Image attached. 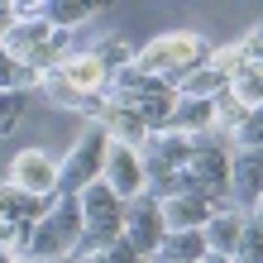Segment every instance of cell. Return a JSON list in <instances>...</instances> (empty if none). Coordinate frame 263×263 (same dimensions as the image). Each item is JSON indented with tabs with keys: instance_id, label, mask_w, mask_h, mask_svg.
<instances>
[{
	"instance_id": "cell-1",
	"label": "cell",
	"mask_w": 263,
	"mask_h": 263,
	"mask_svg": "<svg viewBox=\"0 0 263 263\" xmlns=\"http://www.w3.org/2000/svg\"><path fill=\"white\" fill-rule=\"evenodd\" d=\"M211 53L215 48L201 34H192V29H173V34H158L153 43H144L139 58H134V67L148 72V77H158V82H167V86L177 91L192 77V67H201Z\"/></svg>"
},
{
	"instance_id": "cell-2",
	"label": "cell",
	"mask_w": 263,
	"mask_h": 263,
	"mask_svg": "<svg viewBox=\"0 0 263 263\" xmlns=\"http://www.w3.org/2000/svg\"><path fill=\"white\" fill-rule=\"evenodd\" d=\"M82 206H77V196H53L48 215L29 230L24 249H20V263L34 258V263H53V258H77V244H82Z\"/></svg>"
},
{
	"instance_id": "cell-3",
	"label": "cell",
	"mask_w": 263,
	"mask_h": 263,
	"mask_svg": "<svg viewBox=\"0 0 263 263\" xmlns=\"http://www.w3.org/2000/svg\"><path fill=\"white\" fill-rule=\"evenodd\" d=\"M105 153H110V134L101 125H86L82 139L67 148V158L58 163V196H77V192H86L91 182H101Z\"/></svg>"
},
{
	"instance_id": "cell-4",
	"label": "cell",
	"mask_w": 263,
	"mask_h": 263,
	"mask_svg": "<svg viewBox=\"0 0 263 263\" xmlns=\"http://www.w3.org/2000/svg\"><path fill=\"white\" fill-rule=\"evenodd\" d=\"M163 239H167V225H163L158 201H148V196L129 201V206H125V244L139 258H148V254L163 249Z\"/></svg>"
},
{
	"instance_id": "cell-5",
	"label": "cell",
	"mask_w": 263,
	"mask_h": 263,
	"mask_svg": "<svg viewBox=\"0 0 263 263\" xmlns=\"http://www.w3.org/2000/svg\"><path fill=\"white\" fill-rule=\"evenodd\" d=\"M10 182L20 192H29V196L53 201L58 196V163L43 148H24V153H14V163H10Z\"/></svg>"
},
{
	"instance_id": "cell-6",
	"label": "cell",
	"mask_w": 263,
	"mask_h": 263,
	"mask_svg": "<svg viewBox=\"0 0 263 263\" xmlns=\"http://www.w3.org/2000/svg\"><path fill=\"white\" fill-rule=\"evenodd\" d=\"M263 201V153L258 148H235L230 153V206L254 211Z\"/></svg>"
},
{
	"instance_id": "cell-7",
	"label": "cell",
	"mask_w": 263,
	"mask_h": 263,
	"mask_svg": "<svg viewBox=\"0 0 263 263\" xmlns=\"http://www.w3.org/2000/svg\"><path fill=\"white\" fill-rule=\"evenodd\" d=\"M192 158V139H182V134H148L144 139V148H139V163H144V177H167V173H182Z\"/></svg>"
},
{
	"instance_id": "cell-8",
	"label": "cell",
	"mask_w": 263,
	"mask_h": 263,
	"mask_svg": "<svg viewBox=\"0 0 263 263\" xmlns=\"http://www.w3.org/2000/svg\"><path fill=\"white\" fill-rule=\"evenodd\" d=\"M101 182L110 187L120 201H139L144 196V163H139V148H120V144H110V153H105V173H101Z\"/></svg>"
},
{
	"instance_id": "cell-9",
	"label": "cell",
	"mask_w": 263,
	"mask_h": 263,
	"mask_svg": "<svg viewBox=\"0 0 263 263\" xmlns=\"http://www.w3.org/2000/svg\"><path fill=\"white\" fill-rule=\"evenodd\" d=\"M48 206H53V201L29 196V192L14 187V182H5V187H0V225L14 230V235H24V239H29V230L48 215Z\"/></svg>"
},
{
	"instance_id": "cell-10",
	"label": "cell",
	"mask_w": 263,
	"mask_h": 263,
	"mask_svg": "<svg viewBox=\"0 0 263 263\" xmlns=\"http://www.w3.org/2000/svg\"><path fill=\"white\" fill-rule=\"evenodd\" d=\"M58 77H63L82 101L105 96V86H110V77H105V67L96 63V53H67L63 63H58Z\"/></svg>"
},
{
	"instance_id": "cell-11",
	"label": "cell",
	"mask_w": 263,
	"mask_h": 263,
	"mask_svg": "<svg viewBox=\"0 0 263 263\" xmlns=\"http://www.w3.org/2000/svg\"><path fill=\"white\" fill-rule=\"evenodd\" d=\"M244 225H249V211H239V206H220V211H215L211 220H206V249H211V254L235 258Z\"/></svg>"
},
{
	"instance_id": "cell-12",
	"label": "cell",
	"mask_w": 263,
	"mask_h": 263,
	"mask_svg": "<svg viewBox=\"0 0 263 263\" xmlns=\"http://www.w3.org/2000/svg\"><path fill=\"white\" fill-rule=\"evenodd\" d=\"M158 211H163V225H167V230H206V220L215 215L211 201H201V196H192V192H177V196L158 201Z\"/></svg>"
},
{
	"instance_id": "cell-13",
	"label": "cell",
	"mask_w": 263,
	"mask_h": 263,
	"mask_svg": "<svg viewBox=\"0 0 263 263\" xmlns=\"http://www.w3.org/2000/svg\"><path fill=\"white\" fill-rule=\"evenodd\" d=\"M211 129H215V105H211V101H192V96H177V101H173L167 134L196 139V134H211Z\"/></svg>"
},
{
	"instance_id": "cell-14",
	"label": "cell",
	"mask_w": 263,
	"mask_h": 263,
	"mask_svg": "<svg viewBox=\"0 0 263 263\" xmlns=\"http://www.w3.org/2000/svg\"><path fill=\"white\" fill-rule=\"evenodd\" d=\"M77 206H82V220L86 225H110V220H125V201H120L105 182H91L86 192H77Z\"/></svg>"
},
{
	"instance_id": "cell-15",
	"label": "cell",
	"mask_w": 263,
	"mask_h": 263,
	"mask_svg": "<svg viewBox=\"0 0 263 263\" xmlns=\"http://www.w3.org/2000/svg\"><path fill=\"white\" fill-rule=\"evenodd\" d=\"M101 129L110 134V144H120V148H144V139H148V125L134 110H120V105H105Z\"/></svg>"
},
{
	"instance_id": "cell-16",
	"label": "cell",
	"mask_w": 263,
	"mask_h": 263,
	"mask_svg": "<svg viewBox=\"0 0 263 263\" xmlns=\"http://www.w3.org/2000/svg\"><path fill=\"white\" fill-rule=\"evenodd\" d=\"M167 258H177V263H201L211 249H206V230H167V239H163V249Z\"/></svg>"
},
{
	"instance_id": "cell-17",
	"label": "cell",
	"mask_w": 263,
	"mask_h": 263,
	"mask_svg": "<svg viewBox=\"0 0 263 263\" xmlns=\"http://www.w3.org/2000/svg\"><path fill=\"white\" fill-rule=\"evenodd\" d=\"M230 96H235L244 110H258L263 105V63H249V58H244V67L230 77Z\"/></svg>"
},
{
	"instance_id": "cell-18",
	"label": "cell",
	"mask_w": 263,
	"mask_h": 263,
	"mask_svg": "<svg viewBox=\"0 0 263 263\" xmlns=\"http://www.w3.org/2000/svg\"><path fill=\"white\" fill-rule=\"evenodd\" d=\"M39 82H43V72L39 67H29V63H20V58H10L5 48H0V91H39Z\"/></svg>"
},
{
	"instance_id": "cell-19",
	"label": "cell",
	"mask_w": 263,
	"mask_h": 263,
	"mask_svg": "<svg viewBox=\"0 0 263 263\" xmlns=\"http://www.w3.org/2000/svg\"><path fill=\"white\" fill-rule=\"evenodd\" d=\"M86 20H96V5H86V0H48V24L58 34H72Z\"/></svg>"
},
{
	"instance_id": "cell-20",
	"label": "cell",
	"mask_w": 263,
	"mask_h": 263,
	"mask_svg": "<svg viewBox=\"0 0 263 263\" xmlns=\"http://www.w3.org/2000/svg\"><path fill=\"white\" fill-rule=\"evenodd\" d=\"M91 53H96V63L105 67V77H115V72H125V67H134V48H129V43H120V39H110V43H101V48H91Z\"/></svg>"
},
{
	"instance_id": "cell-21",
	"label": "cell",
	"mask_w": 263,
	"mask_h": 263,
	"mask_svg": "<svg viewBox=\"0 0 263 263\" xmlns=\"http://www.w3.org/2000/svg\"><path fill=\"white\" fill-rule=\"evenodd\" d=\"M24 105H29L24 91H0V134H10L24 120Z\"/></svg>"
},
{
	"instance_id": "cell-22",
	"label": "cell",
	"mask_w": 263,
	"mask_h": 263,
	"mask_svg": "<svg viewBox=\"0 0 263 263\" xmlns=\"http://www.w3.org/2000/svg\"><path fill=\"white\" fill-rule=\"evenodd\" d=\"M235 148H258L263 153V105L244 115V125L235 129Z\"/></svg>"
},
{
	"instance_id": "cell-23",
	"label": "cell",
	"mask_w": 263,
	"mask_h": 263,
	"mask_svg": "<svg viewBox=\"0 0 263 263\" xmlns=\"http://www.w3.org/2000/svg\"><path fill=\"white\" fill-rule=\"evenodd\" d=\"M235 263H263V225H244L239 235V249H235Z\"/></svg>"
},
{
	"instance_id": "cell-24",
	"label": "cell",
	"mask_w": 263,
	"mask_h": 263,
	"mask_svg": "<svg viewBox=\"0 0 263 263\" xmlns=\"http://www.w3.org/2000/svg\"><path fill=\"white\" fill-rule=\"evenodd\" d=\"M86 263H144V258H139V254L129 249L125 239H120V244H110V249H101L96 258H86Z\"/></svg>"
},
{
	"instance_id": "cell-25",
	"label": "cell",
	"mask_w": 263,
	"mask_h": 263,
	"mask_svg": "<svg viewBox=\"0 0 263 263\" xmlns=\"http://www.w3.org/2000/svg\"><path fill=\"white\" fill-rule=\"evenodd\" d=\"M239 48H244V58H249V63H263V24L244 34V43H239Z\"/></svg>"
},
{
	"instance_id": "cell-26",
	"label": "cell",
	"mask_w": 263,
	"mask_h": 263,
	"mask_svg": "<svg viewBox=\"0 0 263 263\" xmlns=\"http://www.w3.org/2000/svg\"><path fill=\"white\" fill-rule=\"evenodd\" d=\"M10 34H14V5H10V0H0V48H5Z\"/></svg>"
},
{
	"instance_id": "cell-27",
	"label": "cell",
	"mask_w": 263,
	"mask_h": 263,
	"mask_svg": "<svg viewBox=\"0 0 263 263\" xmlns=\"http://www.w3.org/2000/svg\"><path fill=\"white\" fill-rule=\"evenodd\" d=\"M249 220H254V225H263V201H258V206L249 211Z\"/></svg>"
},
{
	"instance_id": "cell-28",
	"label": "cell",
	"mask_w": 263,
	"mask_h": 263,
	"mask_svg": "<svg viewBox=\"0 0 263 263\" xmlns=\"http://www.w3.org/2000/svg\"><path fill=\"white\" fill-rule=\"evenodd\" d=\"M201 263H235V258H225V254H206Z\"/></svg>"
},
{
	"instance_id": "cell-29",
	"label": "cell",
	"mask_w": 263,
	"mask_h": 263,
	"mask_svg": "<svg viewBox=\"0 0 263 263\" xmlns=\"http://www.w3.org/2000/svg\"><path fill=\"white\" fill-rule=\"evenodd\" d=\"M144 263H177V258H167V254H148Z\"/></svg>"
},
{
	"instance_id": "cell-30",
	"label": "cell",
	"mask_w": 263,
	"mask_h": 263,
	"mask_svg": "<svg viewBox=\"0 0 263 263\" xmlns=\"http://www.w3.org/2000/svg\"><path fill=\"white\" fill-rule=\"evenodd\" d=\"M0 263H20V258H14V254H0Z\"/></svg>"
}]
</instances>
